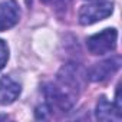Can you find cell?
<instances>
[{
  "instance_id": "2",
  "label": "cell",
  "mask_w": 122,
  "mask_h": 122,
  "mask_svg": "<svg viewBox=\"0 0 122 122\" xmlns=\"http://www.w3.org/2000/svg\"><path fill=\"white\" fill-rule=\"evenodd\" d=\"M113 12V3L112 2H101V3H92L85 5L79 10V23L82 26H89L96 22H101L106 17H109Z\"/></svg>"
},
{
  "instance_id": "3",
  "label": "cell",
  "mask_w": 122,
  "mask_h": 122,
  "mask_svg": "<svg viewBox=\"0 0 122 122\" xmlns=\"http://www.w3.org/2000/svg\"><path fill=\"white\" fill-rule=\"evenodd\" d=\"M119 66H121V57L119 56L109 57V59L103 60V62L95 63L86 72V78L92 82H103V81L109 79L113 73H116Z\"/></svg>"
},
{
  "instance_id": "5",
  "label": "cell",
  "mask_w": 122,
  "mask_h": 122,
  "mask_svg": "<svg viewBox=\"0 0 122 122\" xmlns=\"http://www.w3.org/2000/svg\"><path fill=\"white\" fill-rule=\"evenodd\" d=\"M22 92V86L7 75H0V105L13 103Z\"/></svg>"
},
{
  "instance_id": "7",
  "label": "cell",
  "mask_w": 122,
  "mask_h": 122,
  "mask_svg": "<svg viewBox=\"0 0 122 122\" xmlns=\"http://www.w3.org/2000/svg\"><path fill=\"white\" fill-rule=\"evenodd\" d=\"M9 60V47L5 43V40L0 39V71H2Z\"/></svg>"
},
{
  "instance_id": "4",
  "label": "cell",
  "mask_w": 122,
  "mask_h": 122,
  "mask_svg": "<svg viewBox=\"0 0 122 122\" xmlns=\"http://www.w3.org/2000/svg\"><path fill=\"white\" fill-rule=\"evenodd\" d=\"M20 9L16 0H2L0 2V32L12 29L19 23Z\"/></svg>"
},
{
  "instance_id": "1",
  "label": "cell",
  "mask_w": 122,
  "mask_h": 122,
  "mask_svg": "<svg viewBox=\"0 0 122 122\" xmlns=\"http://www.w3.org/2000/svg\"><path fill=\"white\" fill-rule=\"evenodd\" d=\"M116 40H118V32H116V29L108 27V29H103L102 32L95 33L91 37H88L86 46H88V50L92 55L101 56V55H106V53L115 50Z\"/></svg>"
},
{
  "instance_id": "6",
  "label": "cell",
  "mask_w": 122,
  "mask_h": 122,
  "mask_svg": "<svg viewBox=\"0 0 122 122\" xmlns=\"http://www.w3.org/2000/svg\"><path fill=\"white\" fill-rule=\"evenodd\" d=\"M95 116H96L98 121H115V122H119L121 118H122V112L115 106V103L109 102L105 96H101L98 103H96Z\"/></svg>"
}]
</instances>
